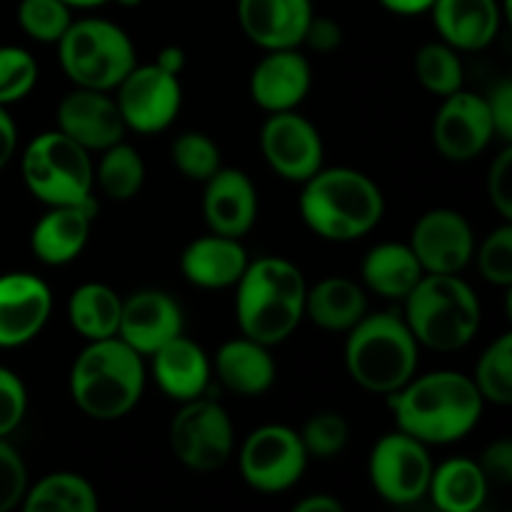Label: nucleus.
Wrapping results in <instances>:
<instances>
[{"mask_svg":"<svg viewBox=\"0 0 512 512\" xmlns=\"http://www.w3.org/2000/svg\"><path fill=\"white\" fill-rule=\"evenodd\" d=\"M398 430L425 445L458 443L480 423L485 400L473 378L455 370L420 375L388 395Z\"/></svg>","mask_w":512,"mask_h":512,"instance_id":"nucleus-1","label":"nucleus"},{"mask_svg":"<svg viewBox=\"0 0 512 512\" xmlns=\"http://www.w3.org/2000/svg\"><path fill=\"white\" fill-rule=\"evenodd\" d=\"M235 318L245 338L268 348L283 343L305 318V283L298 265L285 258H258L248 263L235 283Z\"/></svg>","mask_w":512,"mask_h":512,"instance_id":"nucleus-2","label":"nucleus"},{"mask_svg":"<svg viewBox=\"0 0 512 512\" xmlns=\"http://www.w3.org/2000/svg\"><path fill=\"white\" fill-rule=\"evenodd\" d=\"M385 213L378 183L355 168H320L303 183L300 215L318 238L350 243L368 235Z\"/></svg>","mask_w":512,"mask_h":512,"instance_id":"nucleus-3","label":"nucleus"},{"mask_svg":"<svg viewBox=\"0 0 512 512\" xmlns=\"http://www.w3.org/2000/svg\"><path fill=\"white\" fill-rule=\"evenodd\" d=\"M145 390L143 355L115 338L88 340L70 368V395L93 420H120L140 403Z\"/></svg>","mask_w":512,"mask_h":512,"instance_id":"nucleus-4","label":"nucleus"},{"mask_svg":"<svg viewBox=\"0 0 512 512\" xmlns=\"http://www.w3.org/2000/svg\"><path fill=\"white\" fill-rule=\"evenodd\" d=\"M403 320L418 345L455 353L475 338L483 310L475 290L460 275L425 273L405 298Z\"/></svg>","mask_w":512,"mask_h":512,"instance_id":"nucleus-5","label":"nucleus"},{"mask_svg":"<svg viewBox=\"0 0 512 512\" xmlns=\"http://www.w3.org/2000/svg\"><path fill=\"white\" fill-rule=\"evenodd\" d=\"M420 345L400 315H365L345 340L348 375L368 393L390 395L415 378Z\"/></svg>","mask_w":512,"mask_h":512,"instance_id":"nucleus-6","label":"nucleus"},{"mask_svg":"<svg viewBox=\"0 0 512 512\" xmlns=\"http://www.w3.org/2000/svg\"><path fill=\"white\" fill-rule=\"evenodd\" d=\"M60 68L75 88L115 90L138 65L135 45L120 25L103 18L73 20L58 40Z\"/></svg>","mask_w":512,"mask_h":512,"instance_id":"nucleus-7","label":"nucleus"},{"mask_svg":"<svg viewBox=\"0 0 512 512\" xmlns=\"http://www.w3.org/2000/svg\"><path fill=\"white\" fill-rule=\"evenodd\" d=\"M20 170L30 193L48 208L95 200L90 153L60 130L40 133L25 148Z\"/></svg>","mask_w":512,"mask_h":512,"instance_id":"nucleus-8","label":"nucleus"},{"mask_svg":"<svg viewBox=\"0 0 512 512\" xmlns=\"http://www.w3.org/2000/svg\"><path fill=\"white\" fill-rule=\"evenodd\" d=\"M308 460L298 430L270 423L260 425L245 438L238 455V468L250 488L265 495H275L300 483Z\"/></svg>","mask_w":512,"mask_h":512,"instance_id":"nucleus-9","label":"nucleus"},{"mask_svg":"<svg viewBox=\"0 0 512 512\" xmlns=\"http://www.w3.org/2000/svg\"><path fill=\"white\" fill-rule=\"evenodd\" d=\"M233 420L225 408L203 395L183 403L170 423L173 455L195 473L220 470L233 455Z\"/></svg>","mask_w":512,"mask_h":512,"instance_id":"nucleus-10","label":"nucleus"},{"mask_svg":"<svg viewBox=\"0 0 512 512\" xmlns=\"http://www.w3.org/2000/svg\"><path fill=\"white\" fill-rule=\"evenodd\" d=\"M368 475L375 493L390 505H413L428 495L433 460L428 445L413 435L395 430L375 443L368 460Z\"/></svg>","mask_w":512,"mask_h":512,"instance_id":"nucleus-11","label":"nucleus"},{"mask_svg":"<svg viewBox=\"0 0 512 512\" xmlns=\"http://www.w3.org/2000/svg\"><path fill=\"white\" fill-rule=\"evenodd\" d=\"M113 95L125 128L140 135L163 133L175 123L183 105L178 75L165 73L155 63L135 65L118 83Z\"/></svg>","mask_w":512,"mask_h":512,"instance_id":"nucleus-12","label":"nucleus"},{"mask_svg":"<svg viewBox=\"0 0 512 512\" xmlns=\"http://www.w3.org/2000/svg\"><path fill=\"white\" fill-rule=\"evenodd\" d=\"M260 150L273 173L290 183H305L323 168V138L295 110L270 113L260 130Z\"/></svg>","mask_w":512,"mask_h":512,"instance_id":"nucleus-13","label":"nucleus"},{"mask_svg":"<svg viewBox=\"0 0 512 512\" xmlns=\"http://www.w3.org/2000/svg\"><path fill=\"white\" fill-rule=\"evenodd\" d=\"M410 248L425 273L460 275L475 255V235L468 220L450 208L428 210L415 223Z\"/></svg>","mask_w":512,"mask_h":512,"instance_id":"nucleus-14","label":"nucleus"},{"mask_svg":"<svg viewBox=\"0 0 512 512\" xmlns=\"http://www.w3.org/2000/svg\"><path fill=\"white\" fill-rule=\"evenodd\" d=\"M495 138L485 95L455 90L445 95L433 123V140L440 155L453 163H465L483 153Z\"/></svg>","mask_w":512,"mask_h":512,"instance_id":"nucleus-15","label":"nucleus"},{"mask_svg":"<svg viewBox=\"0 0 512 512\" xmlns=\"http://www.w3.org/2000/svg\"><path fill=\"white\" fill-rule=\"evenodd\" d=\"M58 130L88 153H103L125 138L118 103L105 90L75 88L58 105Z\"/></svg>","mask_w":512,"mask_h":512,"instance_id":"nucleus-16","label":"nucleus"},{"mask_svg":"<svg viewBox=\"0 0 512 512\" xmlns=\"http://www.w3.org/2000/svg\"><path fill=\"white\" fill-rule=\"evenodd\" d=\"M53 310V293L28 273L0 275V348H18L38 338Z\"/></svg>","mask_w":512,"mask_h":512,"instance_id":"nucleus-17","label":"nucleus"},{"mask_svg":"<svg viewBox=\"0 0 512 512\" xmlns=\"http://www.w3.org/2000/svg\"><path fill=\"white\" fill-rule=\"evenodd\" d=\"M183 310L163 290H140L123 300L118 338L135 353L150 358L168 340L183 335Z\"/></svg>","mask_w":512,"mask_h":512,"instance_id":"nucleus-18","label":"nucleus"},{"mask_svg":"<svg viewBox=\"0 0 512 512\" xmlns=\"http://www.w3.org/2000/svg\"><path fill=\"white\" fill-rule=\"evenodd\" d=\"M203 218L210 233L245 238L258 218V190L248 173L238 168H220L205 180Z\"/></svg>","mask_w":512,"mask_h":512,"instance_id":"nucleus-19","label":"nucleus"},{"mask_svg":"<svg viewBox=\"0 0 512 512\" xmlns=\"http://www.w3.org/2000/svg\"><path fill=\"white\" fill-rule=\"evenodd\" d=\"M313 70L298 48L268 50L250 75V95L268 113L295 110L310 93Z\"/></svg>","mask_w":512,"mask_h":512,"instance_id":"nucleus-20","label":"nucleus"},{"mask_svg":"<svg viewBox=\"0 0 512 512\" xmlns=\"http://www.w3.org/2000/svg\"><path fill=\"white\" fill-rule=\"evenodd\" d=\"M313 15V0H238L240 28L263 50L298 48Z\"/></svg>","mask_w":512,"mask_h":512,"instance_id":"nucleus-21","label":"nucleus"},{"mask_svg":"<svg viewBox=\"0 0 512 512\" xmlns=\"http://www.w3.org/2000/svg\"><path fill=\"white\" fill-rule=\"evenodd\" d=\"M95 210H98L95 200L83 205L50 208L30 233L35 258L45 265H65L78 258L90 240Z\"/></svg>","mask_w":512,"mask_h":512,"instance_id":"nucleus-22","label":"nucleus"},{"mask_svg":"<svg viewBox=\"0 0 512 512\" xmlns=\"http://www.w3.org/2000/svg\"><path fill=\"white\" fill-rule=\"evenodd\" d=\"M430 13L440 40L465 53L488 48L503 20L498 0H435Z\"/></svg>","mask_w":512,"mask_h":512,"instance_id":"nucleus-23","label":"nucleus"},{"mask_svg":"<svg viewBox=\"0 0 512 512\" xmlns=\"http://www.w3.org/2000/svg\"><path fill=\"white\" fill-rule=\"evenodd\" d=\"M250 258L240 238L210 233L193 240L180 255V270L185 280L198 288L225 290L243 278Z\"/></svg>","mask_w":512,"mask_h":512,"instance_id":"nucleus-24","label":"nucleus"},{"mask_svg":"<svg viewBox=\"0 0 512 512\" xmlns=\"http://www.w3.org/2000/svg\"><path fill=\"white\" fill-rule=\"evenodd\" d=\"M153 378L170 400L188 403L205 395L210 385V360L195 340L178 335L150 355Z\"/></svg>","mask_w":512,"mask_h":512,"instance_id":"nucleus-25","label":"nucleus"},{"mask_svg":"<svg viewBox=\"0 0 512 512\" xmlns=\"http://www.w3.org/2000/svg\"><path fill=\"white\" fill-rule=\"evenodd\" d=\"M213 365L220 383L240 398H258L275 383V360L270 348L245 335L220 345Z\"/></svg>","mask_w":512,"mask_h":512,"instance_id":"nucleus-26","label":"nucleus"},{"mask_svg":"<svg viewBox=\"0 0 512 512\" xmlns=\"http://www.w3.org/2000/svg\"><path fill=\"white\" fill-rule=\"evenodd\" d=\"M305 315L328 333H348L368 315V298L348 278H325L305 293Z\"/></svg>","mask_w":512,"mask_h":512,"instance_id":"nucleus-27","label":"nucleus"},{"mask_svg":"<svg viewBox=\"0 0 512 512\" xmlns=\"http://www.w3.org/2000/svg\"><path fill=\"white\" fill-rule=\"evenodd\" d=\"M490 480L475 460L453 458L433 468L428 495L443 512H475L488 498Z\"/></svg>","mask_w":512,"mask_h":512,"instance_id":"nucleus-28","label":"nucleus"},{"mask_svg":"<svg viewBox=\"0 0 512 512\" xmlns=\"http://www.w3.org/2000/svg\"><path fill=\"white\" fill-rule=\"evenodd\" d=\"M423 275V265L405 243L375 245L363 260L365 285L383 298L405 300Z\"/></svg>","mask_w":512,"mask_h":512,"instance_id":"nucleus-29","label":"nucleus"},{"mask_svg":"<svg viewBox=\"0 0 512 512\" xmlns=\"http://www.w3.org/2000/svg\"><path fill=\"white\" fill-rule=\"evenodd\" d=\"M123 298L105 283H85L68 300L70 325L85 340L115 338L120 325Z\"/></svg>","mask_w":512,"mask_h":512,"instance_id":"nucleus-30","label":"nucleus"},{"mask_svg":"<svg viewBox=\"0 0 512 512\" xmlns=\"http://www.w3.org/2000/svg\"><path fill=\"white\" fill-rule=\"evenodd\" d=\"M25 512H98L100 500L93 485L75 473H53L28 488Z\"/></svg>","mask_w":512,"mask_h":512,"instance_id":"nucleus-31","label":"nucleus"},{"mask_svg":"<svg viewBox=\"0 0 512 512\" xmlns=\"http://www.w3.org/2000/svg\"><path fill=\"white\" fill-rule=\"evenodd\" d=\"M93 180L110 200H133L145 183V163L133 145L120 140L103 150Z\"/></svg>","mask_w":512,"mask_h":512,"instance_id":"nucleus-32","label":"nucleus"},{"mask_svg":"<svg viewBox=\"0 0 512 512\" xmlns=\"http://www.w3.org/2000/svg\"><path fill=\"white\" fill-rule=\"evenodd\" d=\"M415 75L428 93L445 98L463 88V60L448 43H425L415 55Z\"/></svg>","mask_w":512,"mask_h":512,"instance_id":"nucleus-33","label":"nucleus"},{"mask_svg":"<svg viewBox=\"0 0 512 512\" xmlns=\"http://www.w3.org/2000/svg\"><path fill=\"white\" fill-rule=\"evenodd\" d=\"M473 383L480 398L493 405L512 403V333H503L478 360Z\"/></svg>","mask_w":512,"mask_h":512,"instance_id":"nucleus-34","label":"nucleus"},{"mask_svg":"<svg viewBox=\"0 0 512 512\" xmlns=\"http://www.w3.org/2000/svg\"><path fill=\"white\" fill-rule=\"evenodd\" d=\"M170 158H173L180 175L195 180V183H205L210 175L223 168L220 148L215 145V140L208 138L205 133H198V130H188V133L178 135L170 145Z\"/></svg>","mask_w":512,"mask_h":512,"instance_id":"nucleus-35","label":"nucleus"},{"mask_svg":"<svg viewBox=\"0 0 512 512\" xmlns=\"http://www.w3.org/2000/svg\"><path fill=\"white\" fill-rule=\"evenodd\" d=\"M70 5L63 0H20L18 23L28 38L38 43H58L73 23Z\"/></svg>","mask_w":512,"mask_h":512,"instance_id":"nucleus-36","label":"nucleus"},{"mask_svg":"<svg viewBox=\"0 0 512 512\" xmlns=\"http://www.w3.org/2000/svg\"><path fill=\"white\" fill-rule=\"evenodd\" d=\"M38 83V63L18 45H0V105L28 98Z\"/></svg>","mask_w":512,"mask_h":512,"instance_id":"nucleus-37","label":"nucleus"},{"mask_svg":"<svg viewBox=\"0 0 512 512\" xmlns=\"http://www.w3.org/2000/svg\"><path fill=\"white\" fill-rule=\"evenodd\" d=\"M300 440H303L308 458H318V460L335 458V455L343 453L345 445H348L350 440L348 420H345L340 413L325 410V413L313 415V418L303 425V430H300Z\"/></svg>","mask_w":512,"mask_h":512,"instance_id":"nucleus-38","label":"nucleus"},{"mask_svg":"<svg viewBox=\"0 0 512 512\" xmlns=\"http://www.w3.org/2000/svg\"><path fill=\"white\" fill-rule=\"evenodd\" d=\"M478 270L498 288L512 285V225L503 223L483 240L478 250Z\"/></svg>","mask_w":512,"mask_h":512,"instance_id":"nucleus-39","label":"nucleus"},{"mask_svg":"<svg viewBox=\"0 0 512 512\" xmlns=\"http://www.w3.org/2000/svg\"><path fill=\"white\" fill-rule=\"evenodd\" d=\"M28 493V468L18 450L0 438V512H10Z\"/></svg>","mask_w":512,"mask_h":512,"instance_id":"nucleus-40","label":"nucleus"},{"mask_svg":"<svg viewBox=\"0 0 512 512\" xmlns=\"http://www.w3.org/2000/svg\"><path fill=\"white\" fill-rule=\"evenodd\" d=\"M28 393L18 375L0 365V438H8L25 418Z\"/></svg>","mask_w":512,"mask_h":512,"instance_id":"nucleus-41","label":"nucleus"},{"mask_svg":"<svg viewBox=\"0 0 512 512\" xmlns=\"http://www.w3.org/2000/svg\"><path fill=\"white\" fill-rule=\"evenodd\" d=\"M488 198L505 223L512 220V148H503L488 173Z\"/></svg>","mask_w":512,"mask_h":512,"instance_id":"nucleus-42","label":"nucleus"},{"mask_svg":"<svg viewBox=\"0 0 512 512\" xmlns=\"http://www.w3.org/2000/svg\"><path fill=\"white\" fill-rule=\"evenodd\" d=\"M488 103L490 120H493V130L498 138L505 143L512 140V80H500L493 85L490 95H485Z\"/></svg>","mask_w":512,"mask_h":512,"instance_id":"nucleus-43","label":"nucleus"},{"mask_svg":"<svg viewBox=\"0 0 512 512\" xmlns=\"http://www.w3.org/2000/svg\"><path fill=\"white\" fill-rule=\"evenodd\" d=\"M340 43H343V30H340V25L330 18L313 15L308 28H305L303 43L300 45H308L315 53H333V50L340 48Z\"/></svg>","mask_w":512,"mask_h":512,"instance_id":"nucleus-44","label":"nucleus"},{"mask_svg":"<svg viewBox=\"0 0 512 512\" xmlns=\"http://www.w3.org/2000/svg\"><path fill=\"white\" fill-rule=\"evenodd\" d=\"M480 468H483L485 478L493 483H510L512 480V443L510 440H495L488 445L480 458Z\"/></svg>","mask_w":512,"mask_h":512,"instance_id":"nucleus-45","label":"nucleus"},{"mask_svg":"<svg viewBox=\"0 0 512 512\" xmlns=\"http://www.w3.org/2000/svg\"><path fill=\"white\" fill-rule=\"evenodd\" d=\"M15 148H18V128L13 115L0 105V170L10 163Z\"/></svg>","mask_w":512,"mask_h":512,"instance_id":"nucleus-46","label":"nucleus"},{"mask_svg":"<svg viewBox=\"0 0 512 512\" xmlns=\"http://www.w3.org/2000/svg\"><path fill=\"white\" fill-rule=\"evenodd\" d=\"M293 512H343V503L335 500L333 495L315 493V495H308V498L298 500V503L293 505Z\"/></svg>","mask_w":512,"mask_h":512,"instance_id":"nucleus-47","label":"nucleus"},{"mask_svg":"<svg viewBox=\"0 0 512 512\" xmlns=\"http://www.w3.org/2000/svg\"><path fill=\"white\" fill-rule=\"evenodd\" d=\"M435 0H380L385 10L395 15H423L430 13Z\"/></svg>","mask_w":512,"mask_h":512,"instance_id":"nucleus-48","label":"nucleus"},{"mask_svg":"<svg viewBox=\"0 0 512 512\" xmlns=\"http://www.w3.org/2000/svg\"><path fill=\"white\" fill-rule=\"evenodd\" d=\"M155 65H158V68H163L165 73L180 75L185 68V50L178 48V45H168V48H163L158 53Z\"/></svg>","mask_w":512,"mask_h":512,"instance_id":"nucleus-49","label":"nucleus"},{"mask_svg":"<svg viewBox=\"0 0 512 512\" xmlns=\"http://www.w3.org/2000/svg\"><path fill=\"white\" fill-rule=\"evenodd\" d=\"M70 8H98V5H105L108 0H63Z\"/></svg>","mask_w":512,"mask_h":512,"instance_id":"nucleus-50","label":"nucleus"},{"mask_svg":"<svg viewBox=\"0 0 512 512\" xmlns=\"http://www.w3.org/2000/svg\"><path fill=\"white\" fill-rule=\"evenodd\" d=\"M115 3L123 5V8H138V5L143 3V0H115Z\"/></svg>","mask_w":512,"mask_h":512,"instance_id":"nucleus-51","label":"nucleus"}]
</instances>
